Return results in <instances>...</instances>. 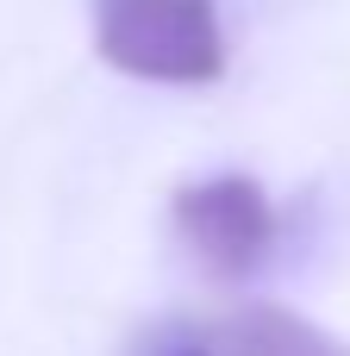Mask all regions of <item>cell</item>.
<instances>
[{
  "instance_id": "6da1fadb",
  "label": "cell",
  "mask_w": 350,
  "mask_h": 356,
  "mask_svg": "<svg viewBox=\"0 0 350 356\" xmlns=\"http://www.w3.org/2000/svg\"><path fill=\"white\" fill-rule=\"evenodd\" d=\"M94 50L119 75L169 88L225 75V31L213 0H94Z\"/></svg>"
},
{
  "instance_id": "7a4b0ae2",
  "label": "cell",
  "mask_w": 350,
  "mask_h": 356,
  "mask_svg": "<svg viewBox=\"0 0 350 356\" xmlns=\"http://www.w3.org/2000/svg\"><path fill=\"white\" fill-rule=\"evenodd\" d=\"M175 232L219 282H244L276 250V200L250 175H207L175 188Z\"/></svg>"
},
{
  "instance_id": "3957f363",
  "label": "cell",
  "mask_w": 350,
  "mask_h": 356,
  "mask_svg": "<svg viewBox=\"0 0 350 356\" xmlns=\"http://www.w3.org/2000/svg\"><path fill=\"white\" fill-rule=\"evenodd\" d=\"M219 356H350V344L338 332L276 307V300H244L213 325Z\"/></svg>"
},
{
  "instance_id": "277c9868",
  "label": "cell",
  "mask_w": 350,
  "mask_h": 356,
  "mask_svg": "<svg viewBox=\"0 0 350 356\" xmlns=\"http://www.w3.org/2000/svg\"><path fill=\"white\" fill-rule=\"evenodd\" d=\"M125 356H219L213 344V325H194V319H157V325H144Z\"/></svg>"
}]
</instances>
